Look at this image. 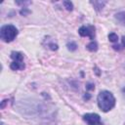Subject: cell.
Returning <instances> with one entry per match:
<instances>
[{
    "mask_svg": "<svg viewBox=\"0 0 125 125\" xmlns=\"http://www.w3.org/2000/svg\"><path fill=\"white\" fill-rule=\"evenodd\" d=\"M97 102H98V106L100 107V109L104 112H107L114 107L116 101L111 92L104 90L99 93L97 97Z\"/></svg>",
    "mask_w": 125,
    "mask_h": 125,
    "instance_id": "1",
    "label": "cell"
},
{
    "mask_svg": "<svg viewBox=\"0 0 125 125\" xmlns=\"http://www.w3.org/2000/svg\"><path fill=\"white\" fill-rule=\"evenodd\" d=\"M48 47H49L51 50H53V51H55V50H58V48H59V46H58L57 44L53 43V42H49V43H48Z\"/></svg>",
    "mask_w": 125,
    "mask_h": 125,
    "instance_id": "13",
    "label": "cell"
},
{
    "mask_svg": "<svg viewBox=\"0 0 125 125\" xmlns=\"http://www.w3.org/2000/svg\"><path fill=\"white\" fill-rule=\"evenodd\" d=\"M19 31L18 28L13 24H6L3 25L0 29V38L4 42H12L18 35Z\"/></svg>",
    "mask_w": 125,
    "mask_h": 125,
    "instance_id": "2",
    "label": "cell"
},
{
    "mask_svg": "<svg viewBox=\"0 0 125 125\" xmlns=\"http://www.w3.org/2000/svg\"><path fill=\"white\" fill-rule=\"evenodd\" d=\"M11 58L13 59V62L10 64V68L12 70H21L25 67L23 62V55L21 52L13 51L11 53Z\"/></svg>",
    "mask_w": 125,
    "mask_h": 125,
    "instance_id": "3",
    "label": "cell"
},
{
    "mask_svg": "<svg viewBox=\"0 0 125 125\" xmlns=\"http://www.w3.org/2000/svg\"><path fill=\"white\" fill-rule=\"evenodd\" d=\"M86 88H87L88 90H93V89L95 88V85H94V84H92V83H88V84H87V86H86Z\"/></svg>",
    "mask_w": 125,
    "mask_h": 125,
    "instance_id": "15",
    "label": "cell"
},
{
    "mask_svg": "<svg viewBox=\"0 0 125 125\" xmlns=\"http://www.w3.org/2000/svg\"><path fill=\"white\" fill-rule=\"evenodd\" d=\"M82 119L88 125H103L101 117L97 113H86L83 115Z\"/></svg>",
    "mask_w": 125,
    "mask_h": 125,
    "instance_id": "4",
    "label": "cell"
},
{
    "mask_svg": "<svg viewBox=\"0 0 125 125\" xmlns=\"http://www.w3.org/2000/svg\"><path fill=\"white\" fill-rule=\"evenodd\" d=\"M86 94H87V95H85V96H84V99H85V100H89V99L91 98V96H90L88 93H86Z\"/></svg>",
    "mask_w": 125,
    "mask_h": 125,
    "instance_id": "16",
    "label": "cell"
},
{
    "mask_svg": "<svg viewBox=\"0 0 125 125\" xmlns=\"http://www.w3.org/2000/svg\"><path fill=\"white\" fill-rule=\"evenodd\" d=\"M108 40H109L110 42H117V41H118V36H117V34H115V33H113V32L109 33V34H108Z\"/></svg>",
    "mask_w": 125,
    "mask_h": 125,
    "instance_id": "11",
    "label": "cell"
},
{
    "mask_svg": "<svg viewBox=\"0 0 125 125\" xmlns=\"http://www.w3.org/2000/svg\"><path fill=\"white\" fill-rule=\"evenodd\" d=\"M114 18L119 24L125 26V11H121V12L116 13L114 15Z\"/></svg>",
    "mask_w": 125,
    "mask_h": 125,
    "instance_id": "6",
    "label": "cell"
},
{
    "mask_svg": "<svg viewBox=\"0 0 125 125\" xmlns=\"http://www.w3.org/2000/svg\"><path fill=\"white\" fill-rule=\"evenodd\" d=\"M62 4L64 5V7H65V9H66L67 11H72V9H73V4H72L70 1H63Z\"/></svg>",
    "mask_w": 125,
    "mask_h": 125,
    "instance_id": "12",
    "label": "cell"
},
{
    "mask_svg": "<svg viewBox=\"0 0 125 125\" xmlns=\"http://www.w3.org/2000/svg\"><path fill=\"white\" fill-rule=\"evenodd\" d=\"M20 14H21V16H27L28 14H30V11H29L27 8H23V9H21V10L20 11Z\"/></svg>",
    "mask_w": 125,
    "mask_h": 125,
    "instance_id": "14",
    "label": "cell"
},
{
    "mask_svg": "<svg viewBox=\"0 0 125 125\" xmlns=\"http://www.w3.org/2000/svg\"><path fill=\"white\" fill-rule=\"evenodd\" d=\"M78 33L82 37H89L92 41L95 38V26L94 25H83L78 29Z\"/></svg>",
    "mask_w": 125,
    "mask_h": 125,
    "instance_id": "5",
    "label": "cell"
},
{
    "mask_svg": "<svg viewBox=\"0 0 125 125\" xmlns=\"http://www.w3.org/2000/svg\"><path fill=\"white\" fill-rule=\"evenodd\" d=\"M86 48L90 51V52H96L98 50V44L95 42V41H91L87 46Z\"/></svg>",
    "mask_w": 125,
    "mask_h": 125,
    "instance_id": "9",
    "label": "cell"
},
{
    "mask_svg": "<svg viewBox=\"0 0 125 125\" xmlns=\"http://www.w3.org/2000/svg\"><path fill=\"white\" fill-rule=\"evenodd\" d=\"M66 47H67V49H68L69 51H75V50L77 49V45H76V43H75V42H73V41L67 42Z\"/></svg>",
    "mask_w": 125,
    "mask_h": 125,
    "instance_id": "10",
    "label": "cell"
},
{
    "mask_svg": "<svg viewBox=\"0 0 125 125\" xmlns=\"http://www.w3.org/2000/svg\"><path fill=\"white\" fill-rule=\"evenodd\" d=\"M112 48L116 51H120L122 49L125 48V36H122V39H121V44H116V45H112Z\"/></svg>",
    "mask_w": 125,
    "mask_h": 125,
    "instance_id": "8",
    "label": "cell"
},
{
    "mask_svg": "<svg viewBox=\"0 0 125 125\" xmlns=\"http://www.w3.org/2000/svg\"><path fill=\"white\" fill-rule=\"evenodd\" d=\"M90 3H91L93 6H94L95 10L99 12V11L103 10L104 6L106 4V1H91Z\"/></svg>",
    "mask_w": 125,
    "mask_h": 125,
    "instance_id": "7",
    "label": "cell"
},
{
    "mask_svg": "<svg viewBox=\"0 0 125 125\" xmlns=\"http://www.w3.org/2000/svg\"><path fill=\"white\" fill-rule=\"evenodd\" d=\"M122 91H123V93H125V88H123V89H122Z\"/></svg>",
    "mask_w": 125,
    "mask_h": 125,
    "instance_id": "17",
    "label": "cell"
}]
</instances>
